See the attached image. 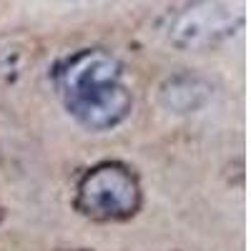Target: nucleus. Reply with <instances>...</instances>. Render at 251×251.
I'll return each instance as SVG.
<instances>
[{
    "instance_id": "nucleus-1",
    "label": "nucleus",
    "mask_w": 251,
    "mask_h": 251,
    "mask_svg": "<svg viewBox=\"0 0 251 251\" xmlns=\"http://www.w3.org/2000/svg\"><path fill=\"white\" fill-rule=\"evenodd\" d=\"M58 93L83 128L98 133L121 126L133 108L123 66L98 48L80 50L58 68Z\"/></svg>"
},
{
    "instance_id": "nucleus-2",
    "label": "nucleus",
    "mask_w": 251,
    "mask_h": 251,
    "mask_svg": "<svg viewBox=\"0 0 251 251\" xmlns=\"http://www.w3.org/2000/svg\"><path fill=\"white\" fill-rule=\"evenodd\" d=\"M75 206L93 221H123L141 208V186L123 163H98L80 178Z\"/></svg>"
},
{
    "instance_id": "nucleus-3",
    "label": "nucleus",
    "mask_w": 251,
    "mask_h": 251,
    "mask_svg": "<svg viewBox=\"0 0 251 251\" xmlns=\"http://www.w3.org/2000/svg\"><path fill=\"white\" fill-rule=\"evenodd\" d=\"M234 13L216 0H196L169 25V40L178 48H208L234 33Z\"/></svg>"
},
{
    "instance_id": "nucleus-4",
    "label": "nucleus",
    "mask_w": 251,
    "mask_h": 251,
    "mask_svg": "<svg viewBox=\"0 0 251 251\" xmlns=\"http://www.w3.org/2000/svg\"><path fill=\"white\" fill-rule=\"evenodd\" d=\"M211 96V86L196 75H174L161 86L158 100L171 113H194Z\"/></svg>"
}]
</instances>
